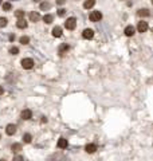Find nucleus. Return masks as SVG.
Listing matches in <instances>:
<instances>
[{"instance_id": "0eeeda50", "label": "nucleus", "mask_w": 153, "mask_h": 161, "mask_svg": "<svg viewBox=\"0 0 153 161\" xmlns=\"http://www.w3.org/2000/svg\"><path fill=\"white\" fill-rule=\"evenodd\" d=\"M124 32H125L126 36H133L134 32H136V30H134V27L133 26H126L125 27V30H124Z\"/></svg>"}, {"instance_id": "f03ea898", "label": "nucleus", "mask_w": 153, "mask_h": 161, "mask_svg": "<svg viewBox=\"0 0 153 161\" xmlns=\"http://www.w3.org/2000/svg\"><path fill=\"white\" fill-rule=\"evenodd\" d=\"M22 67L26 70L32 69L34 67V61L31 58H24V59H22Z\"/></svg>"}, {"instance_id": "b1692460", "label": "nucleus", "mask_w": 153, "mask_h": 161, "mask_svg": "<svg viewBox=\"0 0 153 161\" xmlns=\"http://www.w3.org/2000/svg\"><path fill=\"white\" fill-rule=\"evenodd\" d=\"M9 54H12V55H18V54H19V48L18 47H11V48H9Z\"/></svg>"}, {"instance_id": "9b49d317", "label": "nucleus", "mask_w": 153, "mask_h": 161, "mask_svg": "<svg viewBox=\"0 0 153 161\" xmlns=\"http://www.w3.org/2000/svg\"><path fill=\"white\" fill-rule=\"evenodd\" d=\"M69 50H70V46H69V44H62L61 47H59V54H61V57H63Z\"/></svg>"}, {"instance_id": "4468645a", "label": "nucleus", "mask_w": 153, "mask_h": 161, "mask_svg": "<svg viewBox=\"0 0 153 161\" xmlns=\"http://www.w3.org/2000/svg\"><path fill=\"white\" fill-rule=\"evenodd\" d=\"M85 150H86L88 153H94L97 150V146L94 144H89V145H86V146H85Z\"/></svg>"}, {"instance_id": "a211bd4d", "label": "nucleus", "mask_w": 153, "mask_h": 161, "mask_svg": "<svg viewBox=\"0 0 153 161\" xmlns=\"http://www.w3.org/2000/svg\"><path fill=\"white\" fill-rule=\"evenodd\" d=\"M22 150V144H13L12 145V152L13 153H19Z\"/></svg>"}, {"instance_id": "20e7f679", "label": "nucleus", "mask_w": 153, "mask_h": 161, "mask_svg": "<svg viewBox=\"0 0 153 161\" xmlns=\"http://www.w3.org/2000/svg\"><path fill=\"white\" fill-rule=\"evenodd\" d=\"M5 133L8 136H13L16 133V125H13V124H8L7 126H5Z\"/></svg>"}, {"instance_id": "7ed1b4c3", "label": "nucleus", "mask_w": 153, "mask_h": 161, "mask_svg": "<svg viewBox=\"0 0 153 161\" xmlns=\"http://www.w3.org/2000/svg\"><path fill=\"white\" fill-rule=\"evenodd\" d=\"M89 19H90L92 22H94V23L100 22L101 19H102V13H101L100 11H93V12L89 15Z\"/></svg>"}, {"instance_id": "2f4dec72", "label": "nucleus", "mask_w": 153, "mask_h": 161, "mask_svg": "<svg viewBox=\"0 0 153 161\" xmlns=\"http://www.w3.org/2000/svg\"><path fill=\"white\" fill-rule=\"evenodd\" d=\"M0 138H1V134H0Z\"/></svg>"}, {"instance_id": "c756f323", "label": "nucleus", "mask_w": 153, "mask_h": 161, "mask_svg": "<svg viewBox=\"0 0 153 161\" xmlns=\"http://www.w3.org/2000/svg\"><path fill=\"white\" fill-rule=\"evenodd\" d=\"M0 4H1V0H0Z\"/></svg>"}, {"instance_id": "ddd939ff", "label": "nucleus", "mask_w": 153, "mask_h": 161, "mask_svg": "<svg viewBox=\"0 0 153 161\" xmlns=\"http://www.w3.org/2000/svg\"><path fill=\"white\" fill-rule=\"evenodd\" d=\"M40 19V15H39V12H31L30 13V20L31 22H38V20H39Z\"/></svg>"}, {"instance_id": "6e6552de", "label": "nucleus", "mask_w": 153, "mask_h": 161, "mask_svg": "<svg viewBox=\"0 0 153 161\" xmlns=\"http://www.w3.org/2000/svg\"><path fill=\"white\" fill-rule=\"evenodd\" d=\"M22 118L23 120H30V118H32V112L30 109H24L22 112Z\"/></svg>"}, {"instance_id": "a878e982", "label": "nucleus", "mask_w": 153, "mask_h": 161, "mask_svg": "<svg viewBox=\"0 0 153 161\" xmlns=\"http://www.w3.org/2000/svg\"><path fill=\"white\" fill-rule=\"evenodd\" d=\"M65 13H66V9H63V8L58 9V15H59V16H65Z\"/></svg>"}, {"instance_id": "aec40b11", "label": "nucleus", "mask_w": 153, "mask_h": 161, "mask_svg": "<svg viewBox=\"0 0 153 161\" xmlns=\"http://www.w3.org/2000/svg\"><path fill=\"white\" fill-rule=\"evenodd\" d=\"M7 23H8V20H7V17H0V28H3V27L7 26Z\"/></svg>"}, {"instance_id": "412c9836", "label": "nucleus", "mask_w": 153, "mask_h": 161, "mask_svg": "<svg viewBox=\"0 0 153 161\" xmlns=\"http://www.w3.org/2000/svg\"><path fill=\"white\" fill-rule=\"evenodd\" d=\"M20 43L22 44H28L30 43V38H28V36H22V38H20Z\"/></svg>"}, {"instance_id": "39448f33", "label": "nucleus", "mask_w": 153, "mask_h": 161, "mask_svg": "<svg viewBox=\"0 0 153 161\" xmlns=\"http://www.w3.org/2000/svg\"><path fill=\"white\" fill-rule=\"evenodd\" d=\"M82 36H83V39H93L94 38V31L92 28H86L82 32Z\"/></svg>"}, {"instance_id": "bb28decb", "label": "nucleus", "mask_w": 153, "mask_h": 161, "mask_svg": "<svg viewBox=\"0 0 153 161\" xmlns=\"http://www.w3.org/2000/svg\"><path fill=\"white\" fill-rule=\"evenodd\" d=\"M66 3V0H57V4L58 5H63Z\"/></svg>"}, {"instance_id": "f257e3e1", "label": "nucleus", "mask_w": 153, "mask_h": 161, "mask_svg": "<svg viewBox=\"0 0 153 161\" xmlns=\"http://www.w3.org/2000/svg\"><path fill=\"white\" fill-rule=\"evenodd\" d=\"M75 26H77V19L75 17H69L67 20L65 22V27L67 28V30H74Z\"/></svg>"}, {"instance_id": "7c9ffc66", "label": "nucleus", "mask_w": 153, "mask_h": 161, "mask_svg": "<svg viewBox=\"0 0 153 161\" xmlns=\"http://www.w3.org/2000/svg\"><path fill=\"white\" fill-rule=\"evenodd\" d=\"M35 1H39V0H35Z\"/></svg>"}, {"instance_id": "4be33fe9", "label": "nucleus", "mask_w": 153, "mask_h": 161, "mask_svg": "<svg viewBox=\"0 0 153 161\" xmlns=\"http://www.w3.org/2000/svg\"><path fill=\"white\" fill-rule=\"evenodd\" d=\"M15 16L18 17V19H20V17H24V11H22V9H18V11L15 12Z\"/></svg>"}, {"instance_id": "5701e85b", "label": "nucleus", "mask_w": 153, "mask_h": 161, "mask_svg": "<svg viewBox=\"0 0 153 161\" xmlns=\"http://www.w3.org/2000/svg\"><path fill=\"white\" fill-rule=\"evenodd\" d=\"M50 7H51L50 3H42V4H40V9H42V11H44V9H50Z\"/></svg>"}, {"instance_id": "dca6fc26", "label": "nucleus", "mask_w": 153, "mask_h": 161, "mask_svg": "<svg viewBox=\"0 0 153 161\" xmlns=\"http://www.w3.org/2000/svg\"><path fill=\"white\" fill-rule=\"evenodd\" d=\"M43 20H44V23H46V24H50V23H53L54 16H53V15H50V13H47V15H44V16H43Z\"/></svg>"}, {"instance_id": "423d86ee", "label": "nucleus", "mask_w": 153, "mask_h": 161, "mask_svg": "<svg viewBox=\"0 0 153 161\" xmlns=\"http://www.w3.org/2000/svg\"><path fill=\"white\" fill-rule=\"evenodd\" d=\"M137 30H138V32H145V31L148 30V23L144 22V20H141V22H138Z\"/></svg>"}, {"instance_id": "1a4fd4ad", "label": "nucleus", "mask_w": 153, "mask_h": 161, "mask_svg": "<svg viewBox=\"0 0 153 161\" xmlns=\"http://www.w3.org/2000/svg\"><path fill=\"white\" fill-rule=\"evenodd\" d=\"M53 36L54 38H61L62 36V28L59 26H57V27H54L53 28Z\"/></svg>"}, {"instance_id": "393cba45", "label": "nucleus", "mask_w": 153, "mask_h": 161, "mask_svg": "<svg viewBox=\"0 0 153 161\" xmlns=\"http://www.w3.org/2000/svg\"><path fill=\"white\" fill-rule=\"evenodd\" d=\"M11 7H12V5H11V3H4V4H3V9H4V11H9V9H11Z\"/></svg>"}, {"instance_id": "c85d7f7f", "label": "nucleus", "mask_w": 153, "mask_h": 161, "mask_svg": "<svg viewBox=\"0 0 153 161\" xmlns=\"http://www.w3.org/2000/svg\"><path fill=\"white\" fill-rule=\"evenodd\" d=\"M9 40H11V42H12V40H15V36H13V35H9Z\"/></svg>"}, {"instance_id": "9d476101", "label": "nucleus", "mask_w": 153, "mask_h": 161, "mask_svg": "<svg viewBox=\"0 0 153 161\" xmlns=\"http://www.w3.org/2000/svg\"><path fill=\"white\" fill-rule=\"evenodd\" d=\"M67 145H69L67 140H66V138H59V141H58V148L66 149V148H67Z\"/></svg>"}, {"instance_id": "f3484780", "label": "nucleus", "mask_w": 153, "mask_h": 161, "mask_svg": "<svg viewBox=\"0 0 153 161\" xmlns=\"http://www.w3.org/2000/svg\"><path fill=\"white\" fill-rule=\"evenodd\" d=\"M137 15H138V16H149V15H150V12H149L148 9L146 8H144V9H140V11H138V12H137Z\"/></svg>"}, {"instance_id": "473e14b6", "label": "nucleus", "mask_w": 153, "mask_h": 161, "mask_svg": "<svg viewBox=\"0 0 153 161\" xmlns=\"http://www.w3.org/2000/svg\"><path fill=\"white\" fill-rule=\"evenodd\" d=\"M13 1H16V0H13Z\"/></svg>"}, {"instance_id": "6ab92c4d", "label": "nucleus", "mask_w": 153, "mask_h": 161, "mask_svg": "<svg viewBox=\"0 0 153 161\" xmlns=\"http://www.w3.org/2000/svg\"><path fill=\"white\" fill-rule=\"evenodd\" d=\"M31 140H32V137H31V134H28V133H26V134L23 136V141H24L26 144H30Z\"/></svg>"}, {"instance_id": "f8f14e48", "label": "nucleus", "mask_w": 153, "mask_h": 161, "mask_svg": "<svg viewBox=\"0 0 153 161\" xmlns=\"http://www.w3.org/2000/svg\"><path fill=\"white\" fill-rule=\"evenodd\" d=\"M94 4H96V0H86V1L83 3V8L90 9L94 7Z\"/></svg>"}, {"instance_id": "2eb2a0df", "label": "nucleus", "mask_w": 153, "mask_h": 161, "mask_svg": "<svg viewBox=\"0 0 153 161\" xmlns=\"http://www.w3.org/2000/svg\"><path fill=\"white\" fill-rule=\"evenodd\" d=\"M16 26H18L19 28H26V27H27V22L23 19V17H20L18 22H16Z\"/></svg>"}, {"instance_id": "cd10ccee", "label": "nucleus", "mask_w": 153, "mask_h": 161, "mask_svg": "<svg viewBox=\"0 0 153 161\" xmlns=\"http://www.w3.org/2000/svg\"><path fill=\"white\" fill-rule=\"evenodd\" d=\"M3 93H4V90H3V86H0V96H3Z\"/></svg>"}]
</instances>
